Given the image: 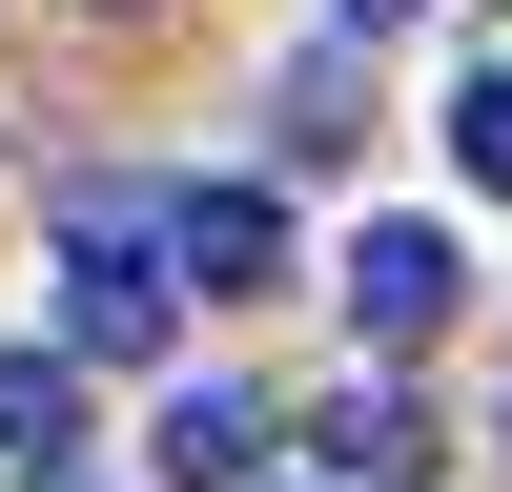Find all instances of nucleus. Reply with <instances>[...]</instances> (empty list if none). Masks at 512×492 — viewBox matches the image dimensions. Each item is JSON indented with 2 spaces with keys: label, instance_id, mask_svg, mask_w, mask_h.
Wrapping results in <instances>:
<instances>
[{
  "label": "nucleus",
  "instance_id": "f03ea898",
  "mask_svg": "<svg viewBox=\"0 0 512 492\" xmlns=\"http://www.w3.org/2000/svg\"><path fill=\"white\" fill-rule=\"evenodd\" d=\"M349 308H369V349H431V328L472 308V246L451 226H369L349 246Z\"/></svg>",
  "mask_w": 512,
  "mask_h": 492
},
{
  "label": "nucleus",
  "instance_id": "39448f33",
  "mask_svg": "<svg viewBox=\"0 0 512 492\" xmlns=\"http://www.w3.org/2000/svg\"><path fill=\"white\" fill-rule=\"evenodd\" d=\"M82 451V369L62 349H0V472H62Z\"/></svg>",
  "mask_w": 512,
  "mask_h": 492
},
{
  "label": "nucleus",
  "instance_id": "423d86ee",
  "mask_svg": "<svg viewBox=\"0 0 512 492\" xmlns=\"http://www.w3.org/2000/svg\"><path fill=\"white\" fill-rule=\"evenodd\" d=\"M246 472H267V410H246V390H185V410H164V492H246Z\"/></svg>",
  "mask_w": 512,
  "mask_h": 492
},
{
  "label": "nucleus",
  "instance_id": "6e6552de",
  "mask_svg": "<svg viewBox=\"0 0 512 492\" xmlns=\"http://www.w3.org/2000/svg\"><path fill=\"white\" fill-rule=\"evenodd\" d=\"M451 164H472V185L512 205V82H451Z\"/></svg>",
  "mask_w": 512,
  "mask_h": 492
},
{
  "label": "nucleus",
  "instance_id": "0eeeda50",
  "mask_svg": "<svg viewBox=\"0 0 512 492\" xmlns=\"http://www.w3.org/2000/svg\"><path fill=\"white\" fill-rule=\"evenodd\" d=\"M328 472H349V492H410V472H431V431H410V390H328Z\"/></svg>",
  "mask_w": 512,
  "mask_h": 492
},
{
  "label": "nucleus",
  "instance_id": "f257e3e1",
  "mask_svg": "<svg viewBox=\"0 0 512 492\" xmlns=\"http://www.w3.org/2000/svg\"><path fill=\"white\" fill-rule=\"evenodd\" d=\"M164 308H185V287H164V226L82 185L62 205V349H164Z\"/></svg>",
  "mask_w": 512,
  "mask_h": 492
},
{
  "label": "nucleus",
  "instance_id": "20e7f679",
  "mask_svg": "<svg viewBox=\"0 0 512 492\" xmlns=\"http://www.w3.org/2000/svg\"><path fill=\"white\" fill-rule=\"evenodd\" d=\"M287 164H349L369 144V41H308V62H287V123H267Z\"/></svg>",
  "mask_w": 512,
  "mask_h": 492
},
{
  "label": "nucleus",
  "instance_id": "7ed1b4c3",
  "mask_svg": "<svg viewBox=\"0 0 512 492\" xmlns=\"http://www.w3.org/2000/svg\"><path fill=\"white\" fill-rule=\"evenodd\" d=\"M144 226H164V287H287V205L267 185H185Z\"/></svg>",
  "mask_w": 512,
  "mask_h": 492
}]
</instances>
